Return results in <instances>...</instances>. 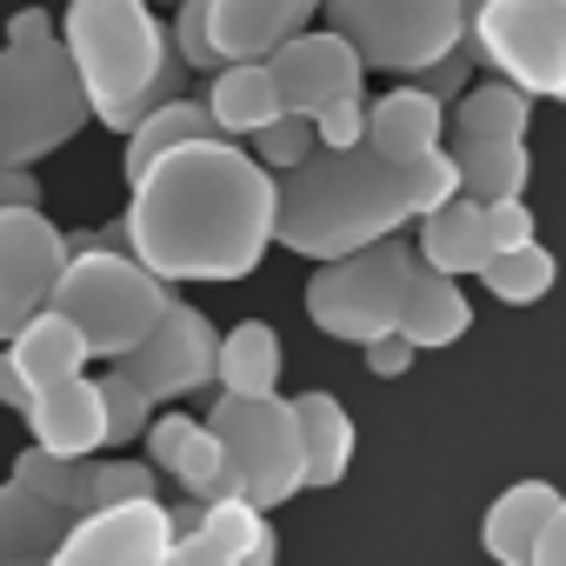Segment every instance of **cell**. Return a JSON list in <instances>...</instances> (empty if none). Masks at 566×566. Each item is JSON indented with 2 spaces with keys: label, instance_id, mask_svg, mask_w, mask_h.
Here are the masks:
<instances>
[{
  "label": "cell",
  "instance_id": "4316f807",
  "mask_svg": "<svg viewBox=\"0 0 566 566\" xmlns=\"http://www.w3.org/2000/svg\"><path fill=\"white\" fill-rule=\"evenodd\" d=\"M67 526H74V520H61L54 506H41V500L21 493L14 480L0 486V566H54Z\"/></svg>",
  "mask_w": 566,
  "mask_h": 566
},
{
  "label": "cell",
  "instance_id": "ab89813d",
  "mask_svg": "<svg viewBox=\"0 0 566 566\" xmlns=\"http://www.w3.org/2000/svg\"><path fill=\"white\" fill-rule=\"evenodd\" d=\"M0 407H14L21 420H28V407H34V387L21 380V367H14L8 354H0Z\"/></svg>",
  "mask_w": 566,
  "mask_h": 566
},
{
  "label": "cell",
  "instance_id": "ffe728a7",
  "mask_svg": "<svg viewBox=\"0 0 566 566\" xmlns=\"http://www.w3.org/2000/svg\"><path fill=\"white\" fill-rule=\"evenodd\" d=\"M207 114H213L220 140H253L260 127H273L287 107H280V87H273L266 61H233V67H220L207 81Z\"/></svg>",
  "mask_w": 566,
  "mask_h": 566
},
{
  "label": "cell",
  "instance_id": "60d3db41",
  "mask_svg": "<svg viewBox=\"0 0 566 566\" xmlns=\"http://www.w3.org/2000/svg\"><path fill=\"white\" fill-rule=\"evenodd\" d=\"M160 566H233V559H227V553H220L213 539H180V546H174V553H167Z\"/></svg>",
  "mask_w": 566,
  "mask_h": 566
},
{
  "label": "cell",
  "instance_id": "7bdbcfd3",
  "mask_svg": "<svg viewBox=\"0 0 566 566\" xmlns=\"http://www.w3.org/2000/svg\"><path fill=\"white\" fill-rule=\"evenodd\" d=\"M533 566H566V506L553 513V526H546V539H539V553H533Z\"/></svg>",
  "mask_w": 566,
  "mask_h": 566
},
{
  "label": "cell",
  "instance_id": "e0dca14e",
  "mask_svg": "<svg viewBox=\"0 0 566 566\" xmlns=\"http://www.w3.org/2000/svg\"><path fill=\"white\" fill-rule=\"evenodd\" d=\"M559 506H566V493H559L553 480H513V486L486 506L480 546H486L500 566H533V553H539V539H546V526H553Z\"/></svg>",
  "mask_w": 566,
  "mask_h": 566
},
{
  "label": "cell",
  "instance_id": "5bb4252c",
  "mask_svg": "<svg viewBox=\"0 0 566 566\" xmlns=\"http://www.w3.org/2000/svg\"><path fill=\"white\" fill-rule=\"evenodd\" d=\"M327 0H213V48L233 61H273L287 41L314 34Z\"/></svg>",
  "mask_w": 566,
  "mask_h": 566
},
{
  "label": "cell",
  "instance_id": "ba28073f",
  "mask_svg": "<svg viewBox=\"0 0 566 566\" xmlns=\"http://www.w3.org/2000/svg\"><path fill=\"white\" fill-rule=\"evenodd\" d=\"M207 433L227 447V467L240 480V500L273 513L280 500L307 493V447H301V420L294 400H233L220 394L207 407Z\"/></svg>",
  "mask_w": 566,
  "mask_h": 566
},
{
  "label": "cell",
  "instance_id": "d6a6232c",
  "mask_svg": "<svg viewBox=\"0 0 566 566\" xmlns=\"http://www.w3.org/2000/svg\"><path fill=\"white\" fill-rule=\"evenodd\" d=\"M367 107H374V101H334L327 114H314L321 147H327V154H354V147H367Z\"/></svg>",
  "mask_w": 566,
  "mask_h": 566
},
{
  "label": "cell",
  "instance_id": "52a82bcc",
  "mask_svg": "<svg viewBox=\"0 0 566 566\" xmlns=\"http://www.w3.org/2000/svg\"><path fill=\"white\" fill-rule=\"evenodd\" d=\"M327 34H340L367 67L420 81L447 54L467 48V8L460 0H327Z\"/></svg>",
  "mask_w": 566,
  "mask_h": 566
},
{
  "label": "cell",
  "instance_id": "d4e9b609",
  "mask_svg": "<svg viewBox=\"0 0 566 566\" xmlns=\"http://www.w3.org/2000/svg\"><path fill=\"white\" fill-rule=\"evenodd\" d=\"M280 367H287V354H280V334L266 321H240V327L220 334V394L273 400L280 394Z\"/></svg>",
  "mask_w": 566,
  "mask_h": 566
},
{
  "label": "cell",
  "instance_id": "277c9868",
  "mask_svg": "<svg viewBox=\"0 0 566 566\" xmlns=\"http://www.w3.org/2000/svg\"><path fill=\"white\" fill-rule=\"evenodd\" d=\"M174 287L154 280L127 247H81L67 253V273L54 287V314L81 327L94 360H127L134 347H147V334L167 321Z\"/></svg>",
  "mask_w": 566,
  "mask_h": 566
},
{
  "label": "cell",
  "instance_id": "83f0119b",
  "mask_svg": "<svg viewBox=\"0 0 566 566\" xmlns=\"http://www.w3.org/2000/svg\"><path fill=\"white\" fill-rule=\"evenodd\" d=\"M453 134L447 140H526L533 127V101L506 81H473L460 101H453Z\"/></svg>",
  "mask_w": 566,
  "mask_h": 566
},
{
  "label": "cell",
  "instance_id": "b9f144b4",
  "mask_svg": "<svg viewBox=\"0 0 566 566\" xmlns=\"http://www.w3.org/2000/svg\"><path fill=\"white\" fill-rule=\"evenodd\" d=\"M167 520H174V546H180V539H200L207 506H200V500H180V506H167Z\"/></svg>",
  "mask_w": 566,
  "mask_h": 566
},
{
  "label": "cell",
  "instance_id": "f546056e",
  "mask_svg": "<svg viewBox=\"0 0 566 566\" xmlns=\"http://www.w3.org/2000/svg\"><path fill=\"white\" fill-rule=\"evenodd\" d=\"M247 154H253L273 180H287L294 167H307V160L321 154V134H314V120H307V114H280L273 127H260V134L247 140Z\"/></svg>",
  "mask_w": 566,
  "mask_h": 566
},
{
  "label": "cell",
  "instance_id": "30bf717a",
  "mask_svg": "<svg viewBox=\"0 0 566 566\" xmlns=\"http://www.w3.org/2000/svg\"><path fill=\"white\" fill-rule=\"evenodd\" d=\"M61 273H67V233L48 220V207L0 213V340H14L54 307Z\"/></svg>",
  "mask_w": 566,
  "mask_h": 566
},
{
  "label": "cell",
  "instance_id": "4dcf8cb0",
  "mask_svg": "<svg viewBox=\"0 0 566 566\" xmlns=\"http://www.w3.org/2000/svg\"><path fill=\"white\" fill-rule=\"evenodd\" d=\"M167 34H174V54H180L187 74H220L227 67V54L213 48V0H180Z\"/></svg>",
  "mask_w": 566,
  "mask_h": 566
},
{
  "label": "cell",
  "instance_id": "2e32d148",
  "mask_svg": "<svg viewBox=\"0 0 566 566\" xmlns=\"http://www.w3.org/2000/svg\"><path fill=\"white\" fill-rule=\"evenodd\" d=\"M28 433L41 453L54 460H94L107 447V400H101V380H67L54 394H41L28 407Z\"/></svg>",
  "mask_w": 566,
  "mask_h": 566
},
{
  "label": "cell",
  "instance_id": "7402d4cb",
  "mask_svg": "<svg viewBox=\"0 0 566 566\" xmlns=\"http://www.w3.org/2000/svg\"><path fill=\"white\" fill-rule=\"evenodd\" d=\"M467 327H473V307L460 294V280L420 266L407 287V307H400V340H413V354H440V347L467 340Z\"/></svg>",
  "mask_w": 566,
  "mask_h": 566
},
{
  "label": "cell",
  "instance_id": "1f68e13d",
  "mask_svg": "<svg viewBox=\"0 0 566 566\" xmlns=\"http://www.w3.org/2000/svg\"><path fill=\"white\" fill-rule=\"evenodd\" d=\"M101 400H107V447L147 440V427H154V400H147L120 367H107V374H101Z\"/></svg>",
  "mask_w": 566,
  "mask_h": 566
},
{
  "label": "cell",
  "instance_id": "9c48e42d",
  "mask_svg": "<svg viewBox=\"0 0 566 566\" xmlns=\"http://www.w3.org/2000/svg\"><path fill=\"white\" fill-rule=\"evenodd\" d=\"M467 48L526 101H566V0H486Z\"/></svg>",
  "mask_w": 566,
  "mask_h": 566
},
{
  "label": "cell",
  "instance_id": "cb8c5ba5",
  "mask_svg": "<svg viewBox=\"0 0 566 566\" xmlns=\"http://www.w3.org/2000/svg\"><path fill=\"white\" fill-rule=\"evenodd\" d=\"M21 493H34L41 506H54L61 520H87L101 513V460H54L41 447H28L8 473Z\"/></svg>",
  "mask_w": 566,
  "mask_h": 566
},
{
  "label": "cell",
  "instance_id": "d6986e66",
  "mask_svg": "<svg viewBox=\"0 0 566 566\" xmlns=\"http://www.w3.org/2000/svg\"><path fill=\"white\" fill-rule=\"evenodd\" d=\"M8 360L21 367V380L34 387V400H41V394H54V387H67V380H87V367H94V354H87L81 327H74V321H61L54 307H48L34 327H21V334L8 340Z\"/></svg>",
  "mask_w": 566,
  "mask_h": 566
},
{
  "label": "cell",
  "instance_id": "f1b7e54d",
  "mask_svg": "<svg viewBox=\"0 0 566 566\" xmlns=\"http://www.w3.org/2000/svg\"><path fill=\"white\" fill-rule=\"evenodd\" d=\"M480 280H486V294H493V301H506V307H533V301L553 294L559 260L533 240V247H520V253H493V266H486Z\"/></svg>",
  "mask_w": 566,
  "mask_h": 566
},
{
  "label": "cell",
  "instance_id": "8fae6325",
  "mask_svg": "<svg viewBox=\"0 0 566 566\" xmlns=\"http://www.w3.org/2000/svg\"><path fill=\"white\" fill-rule=\"evenodd\" d=\"M120 374H127L147 400H187V394H200V387H220V327H213L200 307L174 301L167 321L147 334V347H134V354L120 360Z\"/></svg>",
  "mask_w": 566,
  "mask_h": 566
},
{
  "label": "cell",
  "instance_id": "7c38bea8",
  "mask_svg": "<svg viewBox=\"0 0 566 566\" xmlns=\"http://www.w3.org/2000/svg\"><path fill=\"white\" fill-rule=\"evenodd\" d=\"M266 74H273V87H280V107H287V114H307V120L327 114L334 101H367V61H360L340 34H327V28L287 41V48L266 61Z\"/></svg>",
  "mask_w": 566,
  "mask_h": 566
},
{
  "label": "cell",
  "instance_id": "8d00e7d4",
  "mask_svg": "<svg viewBox=\"0 0 566 566\" xmlns=\"http://www.w3.org/2000/svg\"><path fill=\"white\" fill-rule=\"evenodd\" d=\"M48 41H61V21L48 8H21L8 21V48H48Z\"/></svg>",
  "mask_w": 566,
  "mask_h": 566
},
{
  "label": "cell",
  "instance_id": "836d02e7",
  "mask_svg": "<svg viewBox=\"0 0 566 566\" xmlns=\"http://www.w3.org/2000/svg\"><path fill=\"white\" fill-rule=\"evenodd\" d=\"M473 67H480V61H473V48H460V54H447L440 67H427V74H420L413 87H420V94H433V101H440V107L453 114V101H460V94L473 87Z\"/></svg>",
  "mask_w": 566,
  "mask_h": 566
},
{
  "label": "cell",
  "instance_id": "6da1fadb",
  "mask_svg": "<svg viewBox=\"0 0 566 566\" xmlns=\"http://www.w3.org/2000/svg\"><path fill=\"white\" fill-rule=\"evenodd\" d=\"M127 253L167 280H247L280 227V180L240 147V140H207L154 160L127 187Z\"/></svg>",
  "mask_w": 566,
  "mask_h": 566
},
{
  "label": "cell",
  "instance_id": "ee69618b",
  "mask_svg": "<svg viewBox=\"0 0 566 566\" xmlns=\"http://www.w3.org/2000/svg\"><path fill=\"white\" fill-rule=\"evenodd\" d=\"M147 8H180V0H147Z\"/></svg>",
  "mask_w": 566,
  "mask_h": 566
},
{
  "label": "cell",
  "instance_id": "603a6c76",
  "mask_svg": "<svg viewBox=\"0 0 566 566\" xmlns=\"http://www.w3.org/2000/svg\"><path fill=\"white\" fill-rule=\"evenodd\" d=\"M453 167H460V193L473 207H500V200H526L533 180V154L526 140H447Z\"/></svg>",
  "mask_w": 566,
  "mask_h": 566
},
{
  "label": "cell",
  "instance_id": "f35d334b",
  "mask_svg": "<svg viewBox=\"0 0 566 566\" xmlns=\"http://www.w3.org/2000/svg\"><path fill=\"white\" fill-rule=\"evenodd\" d=\"M14 207H48L34 167H0V213H14Z\"/></svg>",
  "mask_w": 566,
  "mask_h": 566
},
{
  "label": "cell",
  "instance_id": "5b68a950",
  "mask_svg": "<svg viewBox=\"0 0 566 566\" xmlns=\"http://www.w3.org/2000/svg\"><path fill=\"white\" fill-rule=\"evenodd\" d=\"M87 94L61 41L0 48V167H41L87 127Z\"/></svg>",
  "mask_w": 566,
  "mask_h": 566
},
{
  "label": "cell",
  "instance_id": "3957f363",
  "mask_svg": "<svg viewBox=\"0 0 566 566\" xmlns=\"http://www.w3.org/2000/svg\"><path fill=\"white\" fill-rule=\"evenodd\" d=\"M61 48L81 74V94H87V114L101 127H114L120 140L187 101V67L174 54V34L160 28V14L147 8V0H67L61 14Z\"/></svg>",
  "mask_w": 566,
  "mask_h": 566
},
{
  "label": "cell",
  "instance_id": "9a60e30c",
  "mask_svg": "<svg viewBox=\"0 0 566 566\" xmlns=\"http://www.w3.org/2000/svg\"><path fill=\"white\" fill-rule=\"evenodd\" d=\"M447 134H453L447 107H440L433 94H420L413 81L387 87V94L367 107V147H374L380 160H394V167H413V160L440 154V147H447Z\"/></svg>",
  "mask_w": 566,
  "mask_h": 566
},
{
  "label": "cell",
  "instance_id": "ac0fdd59",
  "mask_svg": "<svg viewBox=\"0 0 566 566\" xmlns=\"http://www.w3.org/2000/svg\"><path fill=\"white\" fill-rule=\"evenodd\" d=\"M420 266L427 273H447V280H460V273H486L493 266V233H486V207H473L467 193L460 200H447L440 213H427L420 220Z\"/></svg>",
  "mask_w": 566,
  "mask_h": 566
},
{
  "label": "cell",
  "instance_id": "7a4b0ae2",
  "mask_svg": "<svg viewBox=\"0 0 566 566\" xmlns=\"http://www.w3.org/2000/svg\"><path fill=\"white\" fill-rule=\"evenodd\" d=\"M407 220H420L413 167H394L374 147H354V154L321 147L307 167L280 180L273 247H287L314 266H334V260H354V253L394 240Z\"/></svg>",
  "mask_w": 566,
  "mask_h": 566
},
{
  "label": "cell",
  "instance_id": "d590c367",
  "mask_svg": "<svg viewBox=\"0 0 566 566\" xmlns=\"http://www.w3.org/2000/svg\"><path fill=\"white\" fill-rule=\"evenodd\" d=\"M193 427H200V420H187V413H154V427H147V467L167 473L174 453H180V440H187Z\"/></svg>",
  "mask_w": 566,
  "mask_h": 566
},
{
  "label": "cell",
  "instance_id": "484cf974",
  "mask_svg": "<svg viewBox=\"0 0 566 566\" xmlns=\"http://www.w3.org/2000/svg\"><path fill=\"white\" fill-rule=\"evenodd\" d=\"M207 140H220V127H213V114H207V101H174V107H160V114H147L134 134H127V154H120V174H127V187L154 167V160H167V154H180V147H207Z\"/></svg>",
  "mask_w": 566,
  "mask_h": 566
},
{
  "label": "cell",
  "instance_id": "e575fe53",
  "mask_svg": "<svg viewBox=\"0 0 566 566\" xmlns=\"http://www.w3.org/2000/svg\"><path fill=\"white\" fill-rule=\"evenodd\" d=\"M486 233H493V253H520V247H533L539 233H533V207L526 200H500V207H486Z\"/></svg>",
  "mask_w": 566,
  "mask_h": 566
},
{
  "label": "cell",
  "instance_id": "4fadbf2b",
  "mask_svg": "<svg viewBox=\"0 0 566 566\" xmlns=\"http://www.w3.org/2000/svg\"><path fill=\"white\" fill-rule=\"evenodd\" d=\"M174 553V520L160 500H134V506H107L67 526L54 566H160Z\"/></svg>",
  "mask_w": 566,
  "mask_h": 566
},
{
  "label": "cell",
  "instance_id": "8992f818",
  "mask_svg": "<svg viewBox=\"0 0 566 566\" xmlns=\"http://www.w3.org/2000/svg\"><path fill=\"white\" fill-rule=\"evenodd\" d=\"M420 273V253L394 233L354 260H334V266H314L307 273V321L327 334V340H347V347H374L387 334H400V307H407V287Z\"/></svg>",
  "mask_w": 566,
  "mask_h": 566
},
{
  "label": "cell",
  "instance_id": "44dd1931",
  "mask_svg": "<svg viewBox=\"0 0 566 566\" xmlns=\"http://www.w3.org/2000/svg\"><path fill=\"white\" fill-rule=\"evenodd\" d=\"M294 420H301V447H307V493L340 486L347 467H354V453H360L354 413L334 394H294Z\"/></svg>",
  "mask_w": 566,
  "mask_h": 566
},
{
  "label": "cell",
  "instance_id": "74e56055",
  "mask_svg": "<svg viewBox=\"0 0 566 566\" xmlns=\"http://www.w3.org/2000/svg\"><path fill=\"white\" fill-rule=\"evenodd\" d=\"M360 354H367V374H380V380H400L413 367V340H400V334H387V340H374Z\"/></svg>",
  "mask_w": 566,
  "mask_h": 566
}]
</instances>
